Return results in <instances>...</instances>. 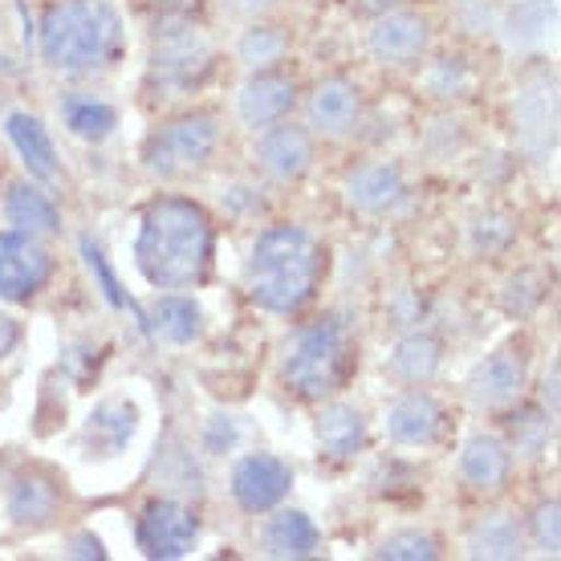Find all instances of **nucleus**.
I'll use <instances>...</instances> for the list:
<instances>
[{"label": "nucleus", "instance_id": "1", "mask_svg": "<svg viewBox=\"0 0 561 561\" xmlns=\"http://www.w3.org/2000/svg\"><path fill=\"white\" fill-rule=\"evenodd\" d=\"M135 265L154 289L196 285L211 265V225L192 199L168 196L142 211Z\"/></svg>", "mask_w": 561, "mask_h": 561}, {"label": "nucleus", "instance_id": "2", "mask_svg": "<svg viewBox=\"0 0 561 561\" xmlns=\"http://www.w3.org/2000/svg\"><path fill=\"white\" fill-rule=\"evenodd\" d=\"M322 268V244L309 237L306 228L273 225L256 237L249 268H244V285H249V297L261 309L289 318V313H297L301 306L313 301Z\"/></svg>", "mask_w": 561, "mask_h": 561}, {"label": "nucleus", "instance_id": "3", "mask_svg": "<svg viewBox=\"0 0 561 561\" xmlns=\"http://www.w3.org/2000/svg\"><path fill=\"white\" fill-rule=\"evenodd\" d=\"M123 49V16L111 0H61L42 21V57L49 70L99 73Z\"/></svg>", "mask_w": 561, "mask_h": 561}, {"label": "nucleus", "instance_id": "4", "mask_svg": "<svg viewBox=\"0 0 561 561\" xmlns=\"http://www.w3.org/2000/svg\"><path fill=\"white\" fill-rule=\"evenodd\" d=\"M346 366H351V337L334 318L297 330L280 354V375L301 399L334 394L337 382L346 379Z\"/></svg>", "mask_w": 561, "mask_h": 561}, {"label": "nucleus", "instance_id": "5", "mask_svg": "<svg viewBox=\"0 0 561 561\" xmlns=\"http://www.w3.org/2000/svg\"><path fill=\"white\" fill-rule=\"evenodd\" d=\"M220 142V127L211 114H187L159 130L147 147V168L154 175H192L208 168L211 151Z\"/></svg>", "mask_w": 561, "mask_h": 561}, {"label": "nucleus", "instance_id": "6", "mask_svg": "<svg viewBox=\"0 0 561 561\" xmlns=\"http://www.w3.org/2000/svg\"><path fill=\"white\" fill-rule=\"evenodd\" d=\"M54 273V256L42 244V237L28 232H0V297L4 301H28L45 289Z\"/></svg>", "mask_w": 561, "mask_h": 561}, {"label": "nucleus", "instance_id": "7", "mask_svg": "<svg viewBox=\"0 0 561 561\" xmlns=\"http://www.w3.org/2000/svg\"><path fill=\"white\" fill-rule=\"evenodd\" d=\"M199 541V517L180 501H151L139 517V546L147 558H187Z\"/></svg>", "mask_w": 561, "mask_h": 561}, {"label": "nucleus", "instance_id": "8", "mask_svg": "<svg viewBox=\"0 0 561 561\" xmlns=\"http://www.w3.org/2000/svg\"><path fill=\"white\" fill-rule=\"evenodd\" d=\"M211 66V42L199 28H175L168 37L154 42L151 73L168 90H187L196 85Z\"/></svg>", "mask_w": 561, "mask_h": 561}, {"label": "nucleus", "instance_id": "9", "mask_svg": "<svg viewBox=\"0 0 561 561\" xmlns=\"http://www.w3.org/2000/svg\"><path fill=\"white\" fill-rule=\"evenodd\" d=\"M294 489V472L289 463L268 456V451H253L232 468V496L244 513H268L277 508Z\"/></svg>", "mask_w": 561, "mask_h": 561}, {"label": "nucleus", "instance_id": "10", "mask_svg": "<svg viewBox=\"0 0 561 561\" xmlns=\"http://www.w3.org/2000/svg\"><path fill=\"white\" fill-rule=\"evenodd\" d=\"M294 102H297V82L289 73H277V70H253L237 90L240 123L253 130H265L273 123H280L285 114L294 111Z\"/></svg>", "mask_w": 561, "mask_h": 561}, {"label": "nucleus", "instance_id": "11", "mask_svg": "<svg viewBox=\"0 0 561 561\" xmlns=\"http://www.w3.org/2000/svg\"><path fill=\"white\" fill-rule=\"evenodd\" d=\"M427 21L420 13H403V9H391V13H379V21L366 33V49L375 61L382 66H411L415 57L427 49Z\"/></svg>", "mask_w": 561, "mask_h": 561}, {"label": "nucleus", "instance_id": "12", "mask_svg": "<svg viewBox=\"0 0 561 561\" xmlns=\"http://www.w3.org/2000/svg\"><path fill=\"white\" fill-rule=\"evenodd\" d=\"M358 118H363V94L346 78L322 82L306 102V123L318 135H325V139H346V135H354Z\"/></svg>", "mask_w": 561, "mask_h": 561}, {"label": "nucleus", "instance_id": "13", "mask_svg": "<svg viewBox=\"0 0 561 561\" xmlns=\"http://www.w3.org/2000/svg\"><path fill=\"white\" fill-rule=\"evenodd\" d=\"M256 163L261 171H268L273 180H301L313 163V142H309V130L294 127V123H273V127L261 130L256 139Z\"/></svg>", "mask_w": 561, "mask_h": 561}, {"label": "nucleus", "instance_id": "14", "mask_svg": "<svg viewBox=\"0 0 561 561\" xmlns=\"http://www.w3.org/2000/svg\"><path fill=\"white\" fill-rule=\"evenodd\" d=\"M444 427V411L427 391H408L399 394L391 408H387V435L394 444H408V448H427L435 444V435Z\"/></svg>", "mask_w": 561, "mask_h": 561}, {"label": "nucleus", "instance_id": "15", "mask_svg": "<svg viewBox=\"0 0 561 561\" xmlns=\"http://www.w3.org/2000/svg\"><path fill=\"white\" fill-rule=\"evenodd\" d=\"M342 192L351 199V208L366 211V216H379V211H391L399 199H403V171L379 159V163H363V168H354L342 183Z\"/></svg>", "mask_w": 561, "mask_h": 561}, {"label": "nucleus", "instance_id": "16", "mask_svg": "<svg viewBox=\"0 0 561 561\" xmlns=\"http://www.w3.org/2000/svg\"><path fill=\"white\" fill-rule=\"evenodd\" d=\"M468 391L480 408H508L517 403V394L525 391V366L513 351H496L472 370Z\"/></svg>", "mask_w": 561, "mask_h": 561}, {"label": "nucleus", "instance_id": "17", "mask_svg": "<svg viewBox=\"0 0 561 561\" xmlns=\"http://www.w3.org/2000/svg\"><path fill=\"white\" fill-rule=\"evenodd\" d=\"M261 553L277 561H301L318 553V525L301 508H280L277 517L265 520L261 529Z\"/></svg>", "mask_w": 561, "mask_h": 561}, {"label": "nucleus", "instance_id": "18", "mask_svg": "<svg viewBox=\"0 0 561 561\" xmlns=\"http://www.w3.org/2000/svg\"><path fill=\"white\" fill-rule=\"evenodd\" d=\"M4 135H9V142L16 147V154H21V163H25V171L33 180H54L57 151L37 114H28V111L9 114V118H4Z\"/></svg>", "mask_w": 561, "mask_h": 561}, {"label": "nucleus", "instance_id": "19", "mask_svg": "<svg viewBox=\"0 0 561 561\" xmlns=\"http://www.w3.org/2000/svg\"><path fill=\"white\" fill-rule=\"evenodd\" d=\"M513 451L496 435H472L460 451V477L480 492H496L508 480Z\"/></svg>", "mask_w": 561, "mask_h": 561}, {"label": "nucleus", "instance_id": "20", "mask_svg": "<svg viewBox=\"0 0 561 561\" xmlns=\"http://www.w3.org/2000/svg\"><path fill=\"white\" fill-rule=\"evenodd\" d=\"M363 439L366 420L354 403H330V408H322V415H318V444H322L325 456L351 460L354 451L363 448Z\"/></svg>", "mask_w": 561, "mask_h": 561}, {"label": "nucleus", "instance_id": "21", "mask_svg": "<svg viewBox=\"0 0 561 561\" xmlns=\"http://www.w3.org/2000/svg\"><path fill=\"white\" fill-rule=\"evenodd\" d=\"M61 123L70 127V135L85 142H102L111 139V130L118 127V111L111 102L99 99V94H85V90H73L61 99Z\"/></svg>", "mask_w": 561, "mask_h": 561}, {"label": "nucleus", "instance_id": "22", "mask_svg": "<svg viewBox=\"0 0 561 561\" xmlns=\"http://www.w3.org/2000/svg\"><path fill=\"white\" fill-rule=\"evenodd\" d=\"M4 216L16 232H28V237H54L61 220H57L54 199L45 196L42 187H28V183H13L9 187V199H4Z\"/></svg>", "mask_w": 561, "mask_h": 561}, {"label": "nucleus", "instance_id": "23", "mask_svg": "<svg viewBox=\"0 0 561 561\" xmlns=\"http://www.w3.org/2000/svg\"><path fill=\"white\" fill-rule=\"evenodd\" d=\"M9 520L13 525H45V520L57 517V508H61V492H57L54 480L45 477H21L13 480V489H9Z\"/></svg>", "mask_w": 561, "mask_h": 561}, {"label": "nucleus", "instance_id": "24", "mask_svg": "<svg viewBox=\"0 0 561 561\" xmlns=\"http://www.w3.org/2000/svg\"><path fill=\"white\" fill-rule=\"evenodd\" d=\"M525 553V534L508 513H492L468 534V558L484 561H513Z\"/></svg>", "mask_w": 561, "mask_h": 561}, {"label": "nucleus", "instance_id": "25", "mask_svg": "<svg viewBox=\"0 0 561 561\" xmlns=\"http://www.w3.org/2000/svg\"><path fill=\"white\" fill-rule=\"evenodd\" d=\"M135 435V408L123 403V399H106L90 411V423H85V439L102 451V456H114V451L127 444Z\"/></svg>", "mask_w": 561, "mask_h": 561}, {"label": "nucleus", "instance_id": "26", "mask_svg": "<svg viewBox=\"0 0 561 561\" xmlns=\"http://www.w3.org/2000/svg\"><path fill=\"white\" fill-rule=\"evenodd\" d=\"M439 358H444V351H439V342H435L432 334H408L399 337V346L391 351V375L403 382H427L439 370Z\"/></svg>", "mask_w": 561, "mask_h": 561}, {"label": "nucleus", "instance_id": "27", "mask_svg": "<svg viewBox=\"0 0 561 561\" xmlns=\"http://www.w3.org/2000/svg\"><path fill=\"white\" fill-rule=\"evenodd\" d=\"M199 330H204V313L192 297H159L154 301V334L171 342V346H187L196 342Z\"/></svg>", "mask_w": 561, "mask_h": 561}, {"label": "nucleus", "instance_id": "28", "mask_svg": "<svg viewBox=\"0 0 561 561\" xmlns=\"http://www.w3.org/2000/svg\"><path fill=\"white\" fill-rule=\"evenodd\" d=\"M517 123H520V135L525 142L541 135L537 139V154L541 151H553V123H558V102H553V82L541 85V90H525L517 99Z\"/></svg>", "mask_w": 561, "mask_h": 561}, {"label": "nucleus", "instance_id": "29", "mask_svg": "<svg viewBox=\"0 0 561 561\" xmlns=\"http://www.w3.org/2000/svg\"><path fill=\"white\" fill-rule=\"evenodd\" d=\"M553 33V0H520L505 21V42L513 49H537Z\"/></svg>", "mask_w": 561, "mask_h": 561}, {"label": "nucleus", "instance_id": "30", "mask_svg": "<svg viewBox=\"0 0 561 561\" xmlns=\"http://www.w3.org/2000/svg\"><path fill=\"white\" fill-rule=\"evenodd\" d=\"M375 553L387 561H432L439 558V541L423 529H399V534L382 537Z\"/></svg>", "mask_w": 561, "mask_h": 561}, {"label": "nucleus", "instance_id": "31", "mask_svg": "<svg viewBox=\"0 0 561 561\" xmlns=\"http://www.w3.org/2000/svg\"><path fill=\"white\" fill-rule=\"evenodd\" d=\"M237 54H240V61H244L249 70H268V66H273V61H280V54H285V37H280L277 28L256 25V28H249V33L240 37Z\"/></svg>", "mask_w": 561, "mask_h": 561}, {"label": "nucleus", "instance_id": "32", "mask_svg": "<svg viewBox=\"0 0 561 561\" xmlns=\"http://www.w3.org/2000/svg\"><path fill=\"white\" fill-rule=\"evenodd\" d=\"M534 541L537 549H546L549 558L561 549V505L558 501H546V505H537L534 513Z\"/></svg>", "mask_w": 561, "mask_h": 561}, {"label": "nucleus", "instance_id": "33", "mask_svg": "<svg viewBox=\"0 0 561 561\" xmlns=\"http://www.w3.org/2000/svg\"><path fill=\"white\" fill-rule=\"evenodd\" d=\"M549 427H553V420L520 415V420L513 423V444H517L520 456H541V448H546V439H549Z\"/></svg>", "mask_w": 561, "mask_h": 561}, {"label": "nucleus", "instance_id": "34", "mask_svg": "<svg viewBox=\"0 0 561 561\" xmlns=\"http://www.w3.org/2000/svg\"><path fill=\"white\" fill-rule=\"evenodd\" d=\"M82 253H85V265L99 273L106 301H111V306H127V297L118 294V280H114V273H111V265H106V256H102L99 244H94V240H82Z\"/></svg>", "mask_w": 561, "mask_h": 561}, {"label": "nucleus", "instance_id": "35", "mask_svg": "<svg viewBox=\"0 0 561 561\" xmlns=\"http://www.w3.org/2000/svg\"><path fill=\"white\" fill-rule=\"evenodd\" d=\"M16 342H21V325L9 313H0V358H9L16 351Z\"/></svg>", "mask_w": 561, "mask_h": 561}, {"label": "nucleus", "instance_id": "36", "mask_svg": "<svg viewBox=\"0 0 561 561\" xmlns=\"http://www.w3.org/2000/svg\"><path fill=\"white\" fill-rule=\"evenodd\" d=\"M73 558H102V546L99 537H73Z\"/></svg>", "mask_w": 561, "mask_h": 561}, {"label": "nucleus", "instance_id": "37", "mask_svg": "<svg viewBox=\"0 0 561 561\" xmlns=\"http://www.w3.org/2000/svg\"><path fill=\"white\" fill-rule=\"evenodd\" d=\"M546 403H549V415H558V366H549V375H546Z\"/></svg>", "mask_w": 561, "mask_h": 561}, {"label": "nucleus", "instance_id": "38", "mask_svg": "<svg viewBox=\"0 0 561 561\" xmlns=\"http://www.w3.org/2000/svg\"><path fill=\"white\" fill-rule=\"evenodd\" d=\"M232 9H240V13H261V9H268L273 0H228Z\"/></svg>", "mask_w": 561, "mask_h": 561}, {"label": "nucleus", "instance_id": "39", "mask_svg": "<svg viewBox=\"0 0 561 561\" xmlns=\"http://www.w3.org/2000/svg\"><path fill=\"white\" fill-rule=\"evenodd\" d=\"M363 4L370 9V13H391L399 0H363Z\"/></svg>", "mask_w": 561, "mask_h": 561}]
</instances>
